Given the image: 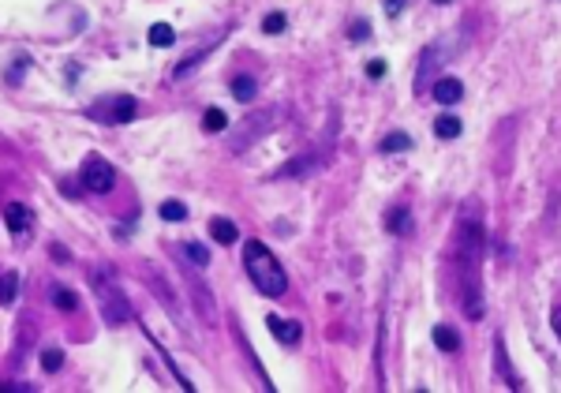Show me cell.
Instances as JSON below:
<instances>
[{"label": "cell", "mask_w": 561, "mask_h": 393, "mask_svg": "<svg viewBox=\"0 0 561 393\" xmlns=\"http://www.w3.org/2000/svg\"><path fill=\"white\" fill-rule=\"evenodd\" d=\"M243 266H247V273H251V281H255L258 292L281 296L284 288H289V273H284V266L270 255L266 244L247 240V244H243Z\"/></svg>", "instance_id": "cell-1"}, {"label": "cell", "mask_w": 561, "mask_h": 393, "mask_svg": "<svg viewBox=\"0 0 561 393\" xmlns=\"http://www.w3.org/2000/svg\"><path fill=\"white\" fill-rule=\"evenodd\" d=\"M79 180H83V188H86V191L105 195V191H112L116 173H112V165H109L101 154H90L86 161H83V169H79Z\"/></svg>", "instance_id": "cell-2"}, {"label": "cell", "mask_w": 561, "mask_h": 393, "mask_svg": "<svg viewBox=\"0 0 561 393\" xmlns=\"http://www.w3.org/2000/svg\"><path fill=\"white\" fill-rule=\"evenodd\" d=\"M90 116L101 120V124H124V120L135 116V98L132 94H109L98 105H90Z\"/></svg>", "instance_id": "cell-3"}, {"label": "cell", "mask_w": 561, "mask_h": 393, "mask_svg": "<svg viewBox=\"0 0 561 393\" xmlns=\"http://www.w3.org/2000/svg\"><path fill=\"white\" fill-rule=\"evenodd\" d=\"M98 296H101V307H105V319L109 322H124L127 314H132V311H127V300L120 296V288H112L105 278L98 281Z\"/></svg>", "instance_id": "cell-4"}, {"label": "cell", "mask_w": 561, "mask_h": 393, "mask_svg": "<svg viewBox=\"0 0 561 393\" xmlns=\"http://www.w3.org/2000/svg\"><path fill=\"white\" fill-rule=\"evenodd\" d=\"M266 326H270V334L281 341V345H299V337H303V330H299V322H289V319H281V314H270L266 319Z\"/></svg>", "instance_id": "cell-5"}, {"label": "cell", "mask_w": 561, "mask_h": 393, "mask_svg": "<svg viewBox=\"0 0 561 393\" xmlns=\"http://www.w3.org/2000/svg\"><path fill=\"white\" fill-rule=\"evenodd\" d=\"M464 98V86H461V79H453V75H441L438 83H434V101L438 105H456Z\"/></svg>", "instance_id": "cell-6"}, {"label": "cell", "mask_w": 561, "mask_h": 393, "mask_svg": "<svg viewBox=\"0 0 561 393\" xmlns=\"http://www.w3.org/2000/svg\"><path fill=\"white\" fill-rule=\"evenodd\" d=\"M4 221H8L11 232H27V229L34 225V214H30V206H23V203H8Z\"/></svg>", "instance_id": "cell-7"}, {"label": "cell", "mask_w": 561, "mask_h": 393, "mask_svg": "<svg viewBox=\"0 0 561 393\" xmlns=\"http://www.w3.org/2000/svg\"><path fill=\"white\" fill-rule=\"evenodd\" d=\"M386 229H389V232H397V236H408V232H412V214H408L404 206L389 210V214H386Z\"/></svg>", "instance_id": "cell-8"}, {"label": "cell", "mask_w": 561, "mask_h": 393, "mask_svg": "<svg viewBox=\"0 0 561 393\" xmlns=\"http://www.w3.org/2000/svg\"><path fill=\"white\" fill-rule=\"evenodd\" d=\"M434 135L438 139H456V135H461V120L449 116V113H441L438 120H434Z\"/></svg>", "instance_id": "cell-9"}, {"label": "cell", "mask_w": 561, "mask_h": 393, "mask_svg": "<svg viewBox=\"0 0 561 393\" xmlns=\"http://www.w3.org/2000/svg\"><path fill=\"white\" fill-rule=\"evenodd\" d=\"M210 232H214V240H217V244H225V247H229V244H236V225H232L229 217H217L214 225H210Z\"/></svg>", "instance_id": "cell-10"}, {"label": "cell", "mask_w": 561, "mask_h": 393, "mask_svg": "<svg viewBox=\"0 0 561 393\" xmlns=\"http://www.w3.org/2000/svg\"><path fill=\"white\" fill-rule=\"evenodd\" d=\"M434 345L441 352H456L461 348V337H456V330H449V326H434Z\"/></svg>", "instance_id": "cell-11"}, {"label": "cell", "mask_w": 561, "mask_h": 393, "mask_svg": "<svg viewBox=\"0 0 561 393\" xmlns=\"http://www.w3.org/2000/svg\"><path fill=\"white\" fill-rule=\"evenodd\" d=\"M176 42V30L168 23H154L150 26V45H158V49H165V45H173Z\"/></svg>", "instance_id": "cell-12"}, {"label": "cell", "mask_w": 561, "mask_h": 393, "mask_svg": "<svg viewBox=\"0 0 561 393\" xmlns=\"http://www.w3.org/2000/svg\"><path fill=\"white\" fill-rule=\"evenodd\" d=\"M408 147H412V139L404 135V131H393V135L382 139V150H386V154H397V150H408Z\"/></svg>", "instance_id": "cell-13"}, {"label": "cell", "mask_w": 561, "mask_h": 393, "mask_svg": "<svg viewBox=\"0 0 561 393\" xmlns=\"http://www.w3.org/2000/svg\"><path fill=\"white\" fill-rule=\"evenodd\" d=\"M202 127H206V131H225V127H229V116L221 113V109H206Z\"/></svg>", "instance_id": "cell-14"}, {"label": "cell", "mask_w": 561, "mask_h": 393, "mask_svg": "<svg viewBox=\"0 0 561 393\" xmlns=\"http://www.w3.org/2000/svg\"><path fill=\"white\" fill-rule=\"evenodd\" d=\"M53 304L64 307V311H75L79 307V296H75L71 288H53Z\"/></svg>", "instance_id": "cell-15"}, {"label": "cell", "mask_w": 561, "mask_h": 393, "mask_svg": "<svg viewBox=\"0 0 561 393\" xmlns=\"http://www.w3.org/2000/svg\"><path fill=\"white\" fill-rule=\"evenodd\" d=\"M16 285H19V278L8 270L4 278H0V304H11V300H16Z\"/></svg>", "instance_id": "cell-16"}, {"label": "cell", "mask_w": 561, "mask_h": 393, "mask_svg": "<svg viewBox=\"0 0 561 393\" xmlns=\"http://www.w3.org/2000/svg\"><path fill=\"white\" fill-rule=\"evenodd\" d=\"M161 217L165 221H184L187 217V206L176 203V199H168V203H161Z\"/></svg>", "instance_id": "cell-17"}, {"label": "cell", "mask_w": 561, "mask_h": 393, "mask_svg": "<svg viewBox=\"0 0 561 393\" xmlns=\"http://www.w3.org/2000/svg\"><path fill=\"white\" fill-rule=\"evenodd\" d=\"M232 94H236L240 101H251V98H255V79H247V75H240L236 83H232Z\"/></svg>", "instance_id": "cell-18"}, {"label": "cell", "mask_w": 561, "mask_h": 393, "mask_svg": "<svg viewBox=\"0 0 561 393\" xmlns=\"http://www.w3.org/2000/svg\"><path fill=\"white\" fill-rule=\"evenodd\" d=\"M60 363H64V352L60 348H45L42 352V367H45V371H60Z\"/></svg>", "instance_id": "cell-19"}, {"label": "cell", "mask_w": 561, "mask_h": 393, "mask_svg": "<svg viewBox=\"0 0 561 393\" xmlns=\"http://www.w3.org/2000/svg\"><path fill=\"white\" fill-rule=\"evenodd\" d=\"M262 30L266 34H281L284 30V16H281V11H270V16L262 19Z\"/></svg>", "instance_id": "cell-20"}, {"label": "cell", "mask_w": 561, "mask_h": 393, "mask_svg": "<svg viewBox=\"0 0 561 393\" xmlns=\"http://www.w3.org/2000/svg\"><path fill=\"white\" fill-rule=\"evenodd\" d=\"M184 251H187V258L195 262V266H206V262H210V255H206V247H202V244H187Z\"/></svg>", "instance_id": "cell-21"}, {"label": "cell", "mask_w": 561, "mask_h": 393, "mask_svg": "<svg viewBox=\"0 0 561 393\" xmlns=\"http://www.w3.org/2000/svg\"><path fill=\"white\" fill-rule=\"evenodd\" d=\"M348 34L359 42V38H371V26H367V23H352V26H348Z\"/></svg>", "instance_id": "cell-22"}, {"label": "cell", "mask_w": 561, "mask_h": 393, "mask_svg": "<svg viewBox=\"0 0 561 393\" xmlns=\"http://www.w3.org/2000/svg\"><path fill=\"white\" fill-rule=\"evenodd\" d=\"M367 75H371V79H382V75H386V60H371V64H367Z\"/></svg>", "instance_id": "cell-23"}, {"label": "cell", "mask_w": 561, "mask_h": 393, "mask_svg": "<svg viewBox=\"0 0 561 393\" xmlns=\"http://www.w3.org/2000/svg\"><path fill=\"white\" fill-rule=\"evenodd\" d=\"M554 334H557V337H561V311H557V314H554Z\"/></svg>", "instance_id": "cell-24"}, {"label": "cell", "mask_w": 561, "mask_h": 393, "mask_svg": "<svg viewBox=\"0 0 561 393\" xmlns=\"http://www.w3.org/2000/svg\"><path fill=\"white\" fill-rule=\"evenodd\" d=\"M434 4H449V0H434Z\"/></svg>", "instance_id": "cell-25"}]
</instances>
